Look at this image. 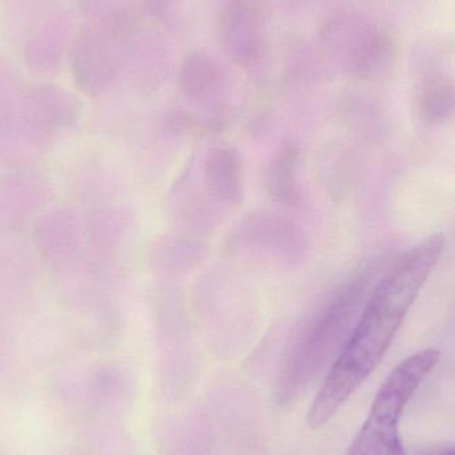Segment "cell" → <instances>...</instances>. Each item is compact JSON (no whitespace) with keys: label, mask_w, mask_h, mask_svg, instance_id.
<instances>
[{"label":"cell","mask_w":455,"mask_h":455,"mask_svg":"<svg viewBox=\"0 0 455 455\" xmlns=\"http://www.w3.org/2000/svg\"><path fill=\"white\" fill-rule=\"evenodd\" d=\"M445 246L443 233L425 238L406 251L369 291L360 318L310 409L307 424L312 429L328 424L381 363Z\"/></svg>","instance_id":"cell-1"},{"label":"cell","mask_w":455,"mask_h":455,"mask_svg":"<svg viewBox=\"0 0 455 455\" xmlns=\"http://www.w3.org/2000/svg\"><path fill=\"white\" fill-rule=\"evenodd\" d=\"M373 277V269L358 273L305 323L291 344L280 371L277 387L280 403L285 405L298 397L325 369L337 350L342 349L368 299Z\"/></svg>","instance_id":"cell-2"},{"label":"cell","mask_w":455,"mask_h":455,"mask_svg":"<svg viewBox=\"0 0 455 455\" xmlns=\"http://www.w3.org/2000/svg\"><path fill=\"white\" fill-rule=\"evenodd\" d=\"M440 357L438 350H421L409 355L389 374L347 455H406L400 438L401 417Z\"/></svg>","instance_id":"cell-3"},{"label":"cell","mask_w":455,"mask_h":455,"mask_svg":"<svg viewBox=\"0 0 455 455\" xmlns=\"http://www.w3.org/2000/svg\"><path fill=\"white\" fill-rule=\"evenodd\" d=\"M326 58L350 76L374 80L392 69L397 44L389 32L360 13H339L321 31Z\"/></svg>","instance_id":"cell-4"},{"label":"cell","mask_w":455,"mask_h":455,"mask_svg":"<svg viewBox=\"0 0 455 455\" xmlns=\"http://www.w3.org/2000/svg\"><path fill=\"white\" fill-rule=\"evenodd\" d=\"M221 40L229 58L243 68L258 66L266 52V21L251 0H232L221 18Z\"/></svg>","instance_id":"cell-5"},{"label":"cell","mask_w":455,"mask_h":455,"mask_svg":"<svg viewBox=\"0 0 455 455\" xmlns=\"http://www.w3.org/2000/svg\"><path fill=\"white\" fill-rule=\"evenodd\" d=\"M203 178L218 202L238 205L243 199V165L232 147H216L206 155Z\"/></svg>","instance_id":"cell-6"},{"label":"cell","mask_w":455,"mask_h":455,"mask_svg":"<svg viewBox=\"0 0 455 455\" xmlns=\"http://www.w3.org/2000/svg\"><path fill=\"white\" fill-rule=\"evenodd\" d=\"M181 91L192 101H210L218 98L227 85L224 67L207 52L187 56L179 75Z\"/></svg>","instance_id":"cell-7"},{"label":"cell","mask_w":455,"mask_h":455,"mask_svg":"<svg viewBox=\"0 0 455 455\" xmlns=\"http://www.w3.org/2000/svg\"><path fill=\"white\" fill-rule=\"evenodd\" d=\"M299 164H301V149L294 144H286L275 152L267 168L266 191L278 204L293 207L301 202V188L298 183Z\"/></svg>","instance_id":"cell-8"},{"label":"cell","mask_w":455,"mask_h":455,"mask_svg":"<svg viewBox=\"0 0 455 455\" xmlns=\"http://www.w3.org/2000/svg\"><path fill=\"white\" fill-rule=\"evenodd\" d=\"M417 107L422 119L430 124H445L454 115V85L451 79L430 71L417 87Z\"/></svg>","instance_id":"cell-9"},{"label":"cell","mask_w":455,"mask_h":455,"mask_svg":"<svg viewBox=\"0 0 455 455\" xmlns=\"http://www.w3.org/2000/svg\"><path fill=\"white\" fill-rule=\"evenodd\" d=\"M418 455H454L451 446L435 445L425 448Z\"/></svg>","instance_id":"cell-10"}]
</instances>
